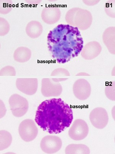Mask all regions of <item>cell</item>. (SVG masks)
<instances>
[{
	"instance_id": "6da1fadb",
	"label": "cell",
	"mask_w": 115,
	"mask_h": 154,
	"mask_svg": "<svg viewBox=\"0 0 115 154\" xmlns=\"http://www.w3.org/2000/svg\"><path fill=\"white\" fill-rule=\"evenodd\" d=\"M48 48L59 64H65L72 57H78L83 48L79 29L69 24H59L47 36Z\"/></svg>"
},
{
	"instance_id": "7a4b0ae2",
	"label": "cell",
	"mask_w": 115,
	"mask_h": 154,
	"mask_svg": "<svg viewBox=\"0 0 115 154\" xmlns=\"http://www.w3.org/2000/svg\"><path fill=\"white\" fill-rule=\"evenodd\" d=\"M73 119V112L68 104L61 98H52L40 104L35 120L44 131L57 134L69 127Z\"/></svg>"
},
{
	"instance_id": "3957f363",
	"label": "cell",
	"mask_w": 115,
	"mask_h": 154,
	"mask_svg": "<svg viewBox=\"0 0 115 154\" xmlns=\"http://www.w3.org/2000/svg\"><path fill=\"white\" fill-rule=\"evenodd\" d=\"M65 18L66 23L69 25L83 31L90 28L93 22L91 12L79 8L69 9L67 12Z\"/></svg>"
},
{
	"instance_id": "277c9868",
	"label": "cell",
	"mask_w": 115,
	"mask_h": 154,
	"mask_svg": "<svg viewBox=\"0 0 115 154\" xmlns=\"http://www.w3.org/2000/svg\"><path fill=\"white\" fill-rule=\"evenodd\" d=\"M9 103L12 114L16 117H21L28 111V101L26 99L20 95H12L9 98Z\"/></svg>"
},
{
	"instance_id": "5b68a950",
	"label": "cell",
	"mask_w": 115,
	"mask_h": 154,
	"mask_svg": "<svg viewBox=\"0 0 115 154\" xmlns=\"http://www.w3.org/2000/svg\"><path fill=\"white\" fill-rule=\"evenodd\" d=\"M19 135L22 139L29 142L34 140L38 134V130L35 122L32 119H25L20 123L19 128Z\"/></svg>"
},
{
	"instance_id": "8992f818",
	"label": "cell",
	"mask_w": 115,
	"mask_h": 154,
	"mask_svg": "<svg viewBox=\"0 0 115 154\" xmlns=\"http://www.w3.org/2000/svg\"><path fill=\"white\" fill-rule=\"evenodd\" d=\"M62 86L54 78H43L42 81L41 93L46 97H58L62 93Z\"/></svg>"
},
{
	"instance_id": "52a82bcc",
	"label": "cell",
	"mask_w": 115,
	"mask_h": 154,
	"mask_svg": "<svg viewBox=\"0 0 115 154\" xmlns=\"http://www.w3.org/2000/svg\"><path fill=\"white\" fill-rule=\"evenodd\" d=\"M89 131L88 125L85 121L78 119L74 122L68 131V135L72 140L80 141L87 137Z\"/></svg>"
},
{
	"instance_id": "ba28073f",
	"label": "cell",
	"mask_w": 115,
	"mask_h": 154,
	"mask_svg": "<svg viewBox=\"0 0 115 154\" xmlns=\"http://www.w3.org/2000/svg\"><path fill=\"white\" fill-rule=\"evenodd\" d=\"M62 146V140L60 137L55 136H46L42 139L40 142L41 149L47 154H53L58 152Z\"/></svg>"
},
{
	"instance_id": "9c48e42d",
	"label": "cell",
	"mask_w": 115,
	"mask_h": 154,
	"mask_svg": "<svg viewBox=\"0 0 115 154\" xmlns=\"http://www.w3.org/2000/svg\"><path fill=\"white\" fill-rule=\"evenodd\" d=\"M90 119L92 125L98 129L104 128L109 122L107 111L102 108H96L90 112Z\"/></svg>"
},
{
	"instance_id": "30bf717a",
	"label": "cell",
	"mask_w": 115,
	"mask_h": 154,
	"mask_svg": "<svg viewBox=\"0 0 115 154\" xmlns=\"http://www.w3.org/2000/svg\"><path fill=\"white\" fill-rule=\"evenodd\" d=\"M16 86L22 93L28 95H32L37 90L38 79L37 78H17Z\"/></svg>"
},
{
	"instance_id": "8fae6325",
	"label": "cell",
	"mask_w": 115,
	"mask_h": 154,
	"mask_svg": "<svg viewBox=\"0 0 115 154\" xmlns=\"http://www.w3.org/2000/svg\"><path fill=\"white\" fill-rule=\"evenodd\" d=\"M73 92L75 97L78 100H87L91 94V85L86 79H78L74 84Z\"/></svg>"
},
{
	"instance_id": "7c38bea8",
	"label": "cell",
	"mask_w": 115,
	"mask_h": 154,
	"mask_svg": "<svg viewBox=\"0 0 115 154\" xmlns=\"http://www.w3.org/2000/svg\"><path fill=\"white\" fill-rule=\"evenodd\" d=\"M101 51L102 47L99 43L97 41H91L83 47L81 55L85 60H92L98 57Z\"/></svg>"
},
{
	"instance_id": "4fadbf2b",
	"label": "cell",
	"mask_w": 115,
	"mask_h": 154,
	"mask_svg": "<svg viewBox=\"0 0 115 154\" xmlns=\"http://www.w3.org/2000/svg\"><path fill=\"white\" fill-rule=\"evenodd\" d=\"M61 12L59 8L54 7L44 8L41 14V17L44 23L48 24H55L59 20Z\"/></svg>"
},
{
	"instance_id": "5bb4252c",
	"label": "cell",
	"mask_w": 115,
	"mask_h": 154,
	"mask_svg": "<svg viewBox=\"0 0 115 154\" xmlns=\"http://www.w3.org/2000/svg\"><path fill=\"white\" fill-rule=\"evenodd\" d=\"M102 39L110 53L115 54V27H108L102 35Z\"/></svg>"
},
{
	"instance_id": "9a60e30c",
	"label": "cell",
	"mask_w": 115,
	"mask_h": 154,
	"mask_svg": "<svg viewBox=\"0 0 115 154\" xmlns=\"http://www.w3.org/2000/svg\"><path fill=\"white\" fill-rule=\"evenodd\" d=\"M43 31V26L37 20H32L29 22L25 28L27 35L33 38H37L40 36Z\"/></svg>"
},
{
	"instance_id": "2e32d148",
	"label": "cell",
	"mask_w": 115,
	"mask_h": 154,
	"mask_svg": "<svg viewBox=\"0 0 115 154\" xmlns=\"http://www.w3.org/2000/svg\"><path fill=\"white\" fill-rule=\"evenodd\" d=\"M31 56V51L29 48L21 46L15 51L13 57L14 60L17 62L24 63L28 61Z\"/></svg>"
},
{
	"instance_id": "e0dca14e",
	"label": "cell",
	"mask_w": 115,
	"mask_h": 154,
	"mask_svg": "<svg viewBox=\"0 0 115 154\" xmlns=\"http://www.w3.org/2000/svg\"><path fill=\"white\" fill-rule=\"evenodd\" d=\"M66 154H90L89 147L83 144H71L65 148Z\"/></svg>"
},
{
	"instance_id": "ac0fdd59",
	"label": "cell",
	"mask_w": 115,
	"mask_h": 154,
	"mask_svg": "<svg viewBox=\"0 0 115 154\" xmlns=\"http://www.w3.org/2000/svg\"><path fill=\"white\" fill-rule=\"evenodd\" d=\"M0 135V150L2 151L7 149L10 145L12 142V137L10 133L5 130H1Z\"/></svg>"
},
{
	"instance_id": "d6986e66",
	"label": "cell",
	"mask_w": 115,
	"mask_h": 154,
	"mask_svg": "<svg viewBox=\"0 0 115 154\" xmlns=\"http://www.w3.org/2000/svg\"><path fill=\"white\" fill-rule=\"evenodd\" d=\"M13 8V2L11 1H0V10L2 14H7L12 10Z\"/></svg>"
},
{
	"instance_id": "ffe728a7",
	"label": "cell",
	"mask_w": 115,
	"mask_h": 154,
	"mask_svg": "<svg viewBox=\"0 0 115 154\" xmlns=\"http://www.w3.org/2000/svg\"><path fill=\"white\" fill-rule=\"evenodd\" d=\"M105 94L108 98L115 101V82H109L105 88Z\"/></svg>"
},
{
	"instance_id": "44dd1931",
	"label": "cell",
	"mask_w": 115,
	"mask_h": 154,
	"mask_svg": "<svg viewBox=\"0 0 115 154\" xmlns=\"http://www.w3.org/2000/svg\"><path fill=\"white\" fill-rule=\"evenodd\" d=\"M115 1H109L106 2L105 7V11L109 17L115 18Z\"/></svg>"
},
{
	"instance_id": "7402d4cb",
	"label": "cell",
	"mask_w": 115,
	"mask_h": 154,
	"mask_svg": "<svg viewBox=\"0 0 115 154\" xmlns=\"http://www.w3.org/2000/svg\"><path fill=\"white\" fill-rule=\"evenodd\" d=\"M1 24V32L0 35L3 36L7 35L9 33L10 30V25L8 22L4 18L1 17L0 19Z\"/></svg>"
},
{
	"instance_id": "603a6c76",
	"label": "cell",
	"mask_w": 115,
	"mask_h": 154,
	"mask_svg": "<svg viewBox=\"0 0 115 154\" xmlns=\"http://www.w3.org/2000/svg\"><path fill=\"white\" fill-rule=\"evenodd\" d=\"M16 70L13 67L10 66H6L1 70V76H16Z\"/></svg>"
},
{
	"instance_id": "cb8c5ba5",
	"label": "cell",
	"mask_w": 115,
	"mask_h": 154,
	"mask_svg": "<svg viewBox=\"0 0 115 154\" xmlns=\"http://www.w3.org/2000/svg\"><path fill=\"white\" fill-rule=\"evenodd\" d=\"M69 71L65 69L59 68L56 69L52 72L51 76H70Z\"/></svg>"
},
{
	"instance_id": "d4e9b609",
	"label": "cell",
	"mask_w": 115,
	"mask_h": 154,
	"mask_svg": "<svg viewBox=\"0 0 115 154\" xmlns=\"http://www.w3.org/2000/svg\"><path fill=\"white\" fill-rule=\"evenodd\" d=\"M100 1H83L85 5H88V6H93V5H97Z\"/></svg>"
},
{
	"instance_id": "484cf974",
	"label": "cell",
	"mask_w": 115,
	"mask_h": 154,
	"mask_svg": "<svg viewBox=\"0 0 115 154\" xmlns=\"http://www.w3.org/2000/svg\"><path fill=\"white\" fill-rule=\"evenodd\" d=\"M41 1H26V2H28L29 4H31L32 5L33 3H34L33 5H37V4H38L40 3L41 2Z\"/></svg>"
},
{
	"instance_id": "4316f807",
	"label": "cell",
	"mask_w": 115,
	"mask_h": 154,
	"mask_svg": "<svg viewBox=\"0 0 115 154\" xmlns=\"http://www.w3.org/2000/svg\"><path fill=\"white\" fill-rule=\"evenodd\" d=\"M76 75V76H90V75L88 73L84 72H79Z\"/></svg>"
}]
</instances>
